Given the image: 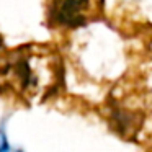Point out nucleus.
<instances>
[{
  "instance_id": "6",
  "label": "nucleus",
  "mask_w": 152,
  "mask_h": 152,
  "mask_svg": "<svg viewBox=\"0 0 152 152\" xmlns=\"http://www.w3.org/2000/svg\"><path fill=\"white\" fill-rule=\"evenodd\" d=\"M17 152H23V151H17Z\"/></svg>"
},
{
  "instance_id": "2",
  "label": "nucleus",
  "mask_w": 152,
  "mask_h": 152,
  "mask_svg": "<svg viewBox=\"0 0 152 152\" xmlns=\"http://www.w3.org/2000/svg\"><path fill=\"white\" fill-rule=\"evenodd\" d=\"M105 0H44L46 25L53 30H77L100 21Z\"/></svg>"
},
{
  "instance_id": "1",
  "label": "nucleus",
  "mask_w": 152,
  "mask_h": 152,
  "mask_svg": "<svg viewBox=\"0 0 152 152\" xmlns=\"http://www.w3.org/2000/svg\"><path fill=\"white\" fill-rule=\"evenodd\" d=\"M64 85V61L51 44L26 43L0 51V95L26 106L53 98Z\"/></svg>"
},
{
  "instance_id": "3",
  "label": "nucleus",
  "mask_w": 152,
  "mask_h": 152,
  "mask_svg": "<svg viewBox=\"0 0 152 152\" xmlns=\"http://www.w3.org/2000/svg\"><path fill=\"white\" fill-rule=\"evenodd\" d=\"M0 152H10V145H8L7 136H5V132L2 129H0Z\"/></svg>"
},
{
  "instance_id": "4",
  "label": "nucleus",
  "mask_w": 152,
  "mask_h": 152,
  "mask_svg": "<svg viewBox=\"0 0 152 152\" xmlns=\"http://www.w3.org/2000/svg\"><path fill=\"white\" fill-rule=\"evenodd\" d=\"M2 46H4V38H2V34H0V51H2Z\"/></svg>"
},
{
  "instance_id": "5",
  "label": "nucleus",
  "mask_w": 152,
  "mask_h": 152,
  "mask_svg": "<svg viewBox=\"0 0 152 152\" xmlns=\"http://www.w3.org/2000/svg\"><path fill=\"white\" fill-rule=\"evenodd\" d=\"M147 152H152V147H151V149H149V151H147Z\"/></svg>"
}]
</instances>
